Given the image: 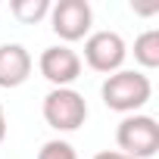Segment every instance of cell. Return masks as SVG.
Wrapping results in <instances>:
<instances>
[{
    "mask_svg": "<svg viewBox=\"0 0 159 159\" xmlns=\"http://www.w3.org/2000/svg\"><path fill=\"white\" fill-rule=\"evenodd\" d=\"M100 97H103L106 109H116L122 116H131L140 106H147V100L153 97V84H150V78L143 72L119 69V72L106 75V81L100 84Z\"/></svg>",
    "mask_w": 159,
    "mask_h": 159,
    "instance_id": "cell-1",
    "label": "cell"
},
{
    "mask_svg": "<svg viewBox=\"0 0 159 159\" xmlns=\"http://www.w3.org/2000/svg\"><path fill=\"white\" fill-rule=\"evenodd\" d=\"M116 143L119 153L131 156V159H150L159 150V125L153 116L143 112H131L119 122L116 128Z\"/></svg>",
    "mask_w": 159,
    "mask_h": 159,
    "instance_id": "cell-2",
    "label": "cell"
},
{
    "mask_svg": "<svg viewBox=\"0 0 159 159\" xmlns=\"http://www.w3.org/2000/svg\"><path fill=\"white\" fill-rule=\"evenodd\" d=\"M41 112L53 131H78L88 122V100L75 88H53L44 97Z\"/></svg>",
    "mask_w": 159,
    "mask_h": 159,
    "instance_id": "cell-3",
    "label": "cell"
},
{
    "mask_svg": "<svg viewBox=\"0 0 159 159\" xmlns=\"http://www.w3.org/2000/svg\"><path fill=\"white\" fill-rule=\"evenodd\" d=\"M125 56H128V44H125V38L119 31L103 28V31H91L84 38V62L94 72L112 75V72L122 69Z\"/></svg>",
    "mask_w": 159,
    "mask_h": 159,
    "instance_id": "cell-4",
    "label": "cell"
},
{
    "mask_svg": "<svg viewBox=\"0 0 159 159\" xmlns=\"http://www.w3.org/2000/svg\"><path fill=\"white\" fill-rule=\"evenodd\" d=\"M94 25V10L88 0H59L50 3V28L66 41V47L72 41H81L91 34Z\"/></svg>",
    "mask_w": 159,
    "mask_h": 159,
    "instance_id": "cell-5",
    "label": "cell"
},
{
    "mask_svg": "<svg viewBox=\"0 0 159 159\" xmlns=\"http://www.w3.org/2000/svg\"><path fill=\"white\" fill-rule=\"evenodd\" d=\"M38 69L53 88H69L72 81H78V75H81V56L72 47H66V44H56V47H47L41 53Z\"/></svg>",
    "mask_w": 159,
    "mask_h": 159,
    "instance_id": "cell-6",
    "label": "cell"
},
{
    "mask_svg": "<svg viewBox=\"0 0 159 159\" xmlns=\"http://www.w3.org/2000/svg\"><path fill=\"white\" fill-rule=\"evenodd\" d=\"M34 69L31 53L22 44H0V88H19Z\"/></svg>",
    "mask_w": 159,
    "mask_h": 159,
    "instance_id": "cell-7",
    "label": "cell"
},
{
    "mask_svg": "<svg viewBox=\"0 0 159 159\" xmlns=\"http://www.w3.org/2000/svg\"><path fill=\"white\" fill-rule=\"evenodd\" d=\"M134 62L143 69H156L159 66V31L147 28L143 34L134 38Z\"/></svg>",
    "mask_w": 159,
    "mask_h": 159,
    "instance_id": "cell-8",
    "label": "cell"
},
{
    "mask_svg": "<svg viewBox=\"0 0 159 159\" xmlns=\"http://www.w3.org/2000/svg\"><path fill=\"white\" fill-rule=\"evenodd\" d=\"M10 10L22 25H34L50 16V0H13Z\"/></svg>",
    "mask_w": 159,
    "mask_h": 159,
    "instance_id": "cell-9",
    "label": "cell"
},
{
    "mask_svg": "<svg viewBox=\"0 0 159 159\" xmlns=\"http://www.w3.org/2000/svg\"><path fill=\"white\" fill-rule=\"evenodd\" d=\"M38 159H78V153H75V147L69 143V140H47L41 150H38Z\"/></svg>",
    "mask_w": 159,
    "mask_h": 159,
    "instance_id": "cell-10",
    "label": "cell"
},
{
    "mask_svg": "<svg viewBox=\"0 0 159 159\" xmlns=\"http://www.w3.org/2000/svg\"><path fill=\"white\" fill-rule=\"evenodd\" d=\"M91 159H131V156H125V153H119V150H100V153H94Z\"/></svg>",
    "mask_w": 159,
    "mask_h": 159,
    "instance_id": "cell-11",
    "label": "cell"
},
{
    "mask_svg": "<svg viewBox=\"0 0 159 159\" xmlns=\"http://www.w3.org/2000/svg\"><path fill=\"white\" fill-rule=\"evenodd\" d=\"M7 137V116H3V103H0V143Z\"/></svg>",
    "mask_w": 159,
    "mask_h": 159,
    "instance_id": "cell-12",
    "label": "cell"
}]
</instances>
